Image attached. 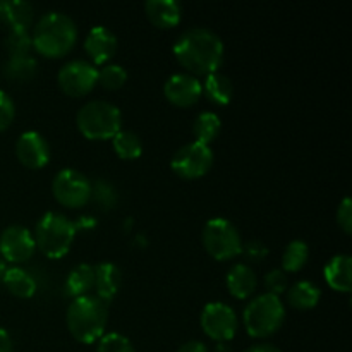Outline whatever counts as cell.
<instances>
[{
  "instance_id": "cell-1",
  "label": "cell",
  "mask_w": 352,
  "mask_h": 352,
  "mask_svg": "<svg viewBox=\"0 0 352 352\" xmlns=\"http://www.w3.org/2000/svg\"><path fill=\"white\" fill-rule=\"evenodd\" d=\"M174 55L179 64L192 74H212L223 60V43L215 31L208 28H189L174 43Z\"/></svg>"
},
{
  "instance_id": "cell-2",
  "label": "cell",
  "mask_w": 352,
  "mask_h": 352,
  "mask_svg": "<svg viewBox=\"0 0 352 352\" xmlns=\"http://www.w3.org/2000/svg\"><path fill=\"white\" fill-rule=\"evenodd\" d=\"M31 40L38 54L52 58L62 57L78 41V26L67 14L50 10L38 19Z\"/></svg>"
},
{
  "instance_id": "cell-3",
  "label": "cell",
  "mask_w": 352,
  "mask_h": 352,
  "mask_svg": "<svg viewBox=\"0 0 352 352\" xmlns=\"http://www.w3.org/2000/svg\"><path fill=\"white\" fill-rule=\"evenodd\" d=\"M69 332L81 344H93L105 333L109 323L107 302L91 294L79 296L69 302L65 315Z\"/></svg>"
},
{
  "instance_id": "cell-4",
  "label": "cell",
  "mask_w": 352,
  "mask_h": 352,
  "mask_svg": "<svg viewBox=\"0 0 352 352\" xmlns=\"http://www.w3.org/2000/svg\"><path fill=\"white\" fill-rule=\"evenodd\" d=\"M76 124L88 140H112L122 129V113L116 103L91 100L78 110Z\"/></svg>"
},
{
  "instance_id": "cell-5",
  "label": "cell",
  "mask_w": 352,
  "mask_h": 352,
  "mask_svg": "<svg viewBox=\"0 0 352 352\" xmlns=\"http://www.w3.org/2000/svg\"><path fill=\"white\" fill-rule=\"evenodd\" d=\"M36 248L48 258H62L69 253L76 237V227L64 213L47 212L34 229Z\"/></svg>"
},
{
  "instance_id": "cell-6",
  "label": "cell",
  "mask_w": 352,
  "mask_h": 352,
  "mask_svg": "<svg viewBox=\"0 0 352 352\" xmlns=\"http://www.w3.org/2000/svg\"><path fill=\"white\" fill-rule=\"evenodd\" d=\"M285 318V308L280 298L270 292L256 296L251 299L244 308V327L251 337H263L272 336L282 327Z\"/></svg>"
},
{
  "instance_id": "cell-7",
  "label": "cell",
  "mask_w": 352,
  "mask_h": 352,
  "mask_svg": "<svg viewBox=\"0 0 352 352\" xmlns=\"http://www.w3.org/2000/svg\"><path fill=\"white\" fill-rule=\"evenodd\" d=\"M203 246L215 260H232L243 253V241L237 227L223 217L210 219L203 227Z\"/></svg>"
},
{
  "instance_id": "cell-8",
  "label": "cell",
  "mask_w": 352,
  "mask_h": 352,
  "mask_svg": "<svg viewBox=\"0 0 352 352\" xmlns=\"http://www.w3.org/2000/svg\"><path fill=\"white\" fill-rule=\"evenodd\" d=\"M52 191L60 205L79 208L91 199V181L76 168H62L52 181Z\"/></svg>"
},
{
  "instance_id": "cell-9",
  "label": "cell",
  "mask_w": 352,
  "mask_h": 352,
  "mask_svg": "<svg viewBox=\"0 0 352 352\" xmlns=\"http://www.w3.org/2000/svg\"><path fill=\"white\" fill-rule=\"evenodd\" d=\"M57 81L65 95H88L98 85V67L85 58H72L62 65L57 74Z\"/></svg>"
},
{
  "instance_id": "cell-10",
  "label": "cell",
  "mask_w": 352,
  "mask_h": 352,
  "mask_svg": "<svg viewBox=\"0 0 352 352\" xmlns=\"http://www.w3.org/2000/svg\"><path fill=\"white\" fill-rule=\"evenodd\" d=\"M213 165V151L208 144L192 143L184 144L175 151L172 157L170 167L179 177L184 179H198L205 175Z\"/></svg>"
},
{
  "instance_id": "cell-11",
  "label": "cell",
  "mask_w": 352,
  "mask_h": 352,
  "mask_svg": "<svg viewBox=\"0 0 352 352\" xmlns=\"http://www.w3.org/2000/svg\"><path fill=\"white\" fill-rule=\"evenodd\" d=\"M201 329L217 342H229L237 332L239 320L236 311L226 302H208L201 311Z\"/></svg>"
},
{
  "instance_id": "cell-12",
  "label": "cell",
  "mask_w": 352,
  "mask_h": 352,
  "mask_svg": "<svg viewBox=\"0 0 352 352\" xmlns=\"http://www.w3.org/2000/svg\"><path fill=\"white\" fill-rule=\"evenodd\" d=\"M36 250L34 236L28 227L9 226L0 234V253L9 263H23L30 260Z\"/></svg>"
},
{
  "instance_id": "cell-13",
  "label": "cell",
  "mask_w": 352,
  "mask_h": 352,
  "mask_svg": "<svg viewBox=\"0 0 352 352\" xmlns=\"http://www.w3.org/2000/svg\"><path fill=\"white\" fill-rule=\"evenodd\" d=\"M164 93L170 103L177 107H191L201 98L203 86L196 76L189 72H175L165 81Z\"/></svg>"
},
{
  "instance_id": "cell-14",
  "label": "cell",
  "mask_w": 352,
  "mask_h": 352,
  "mask_svg": "<svg viewBox=\"0 0 352 352\" xmlns=\"http://www.w3.org/2000/svg\"><path fill=\"white\" fill-rule=\"evenodd\" d=\"M16 155L26 167L41 168L50 160V144L38 131H26L17 138Z\"/></svg>"
},
{
  "instance_id": "cell-15",
  "label": "cell",
  "mask_w": 352,
  "mask_h": 352,
  "mask_svg": "<svg viewBox=\"0 0 352 352\" xmlns=\"http://www.w3.org/2000/svg\"><path fill=\"white\" fill-rule=\"evenodd\" d=\"M85 50L95 64H107L117 50V36L105 26H93L85 40Z\"/></svg>"
},
{
  "instance_id": "cell-16",
  "label": "cell",
  "mask_w": 352,
  "mask_h": 352,
  "mask_svg": "<svg viewBox=\"0 0 352 352\" xmlns=\"http://www.w3.org/2000/svg\"><path fill=\"white\" fill-rule=\"evenodd\" d=\"M144 10L148 19L162 30L177 26L182 17V7L177 0H148Z\"/></svg>"
},
{
  "instance_id": "cell-17",
  "label": "cell",
  "mask_w": 352,
  "mask_h": 352,
  "mask_svg": "<svg viewBox=\"0 0 352 352\" xmlns=\"http://www.w3.org/2000/svg\"><path fill=\"white\" fill-rule=\"evenodd\" d=\"M325 280L333 291L349 292L352 287V258L349 254H336L323 268Z\"/></svg>"
},
{
  "instance_id": "cell-18",
  "label": "cell",
  "mask_w": 352,
  "mask_h": 352,
  "mask_svg": "<svg viewBox=\"0 0 352 352\" xmlns=\"http://www.w3.org/2000/svg\"><path fill=\"white\" fill-rule=\"evenodd\" d=\"M227 287L229 292L237 299H246L256 291L258 278L253 268L246 263H236L227 272Z\"/></svg>"
},
{
  "instance_id": "cell-19",
  "label": "cell",
  "mask_w": 352,
  "mask_h": 352,
  "mask_svg": "<svg viewBox=\"0 0 352 352\" xmlns=\"http://www.w3.org/2000/svg\"><path fill=\"white\" fill-rule=\"evenodd\" d=\"M120 268L110 261H102L95 267V289L96 298L102 301H112L120 289Z\"/></svg>"
},
{
  "instance_id": "cell-20",
  "label": "cell",
  "mask_w": 352,
  "mask_h": 352,
  "mask_svg": "<svg viewBox=\"0 0 352 352\" xmlns=\"http://www.w3.org/2000/svg\"><path fill=\"white\" fill-rule=\"evenodd\" d=\"M33 6L24 0H3L0 2V19L10 30H28L33 23Z\"/></svg>"
},
{
  "instance_id": "cell-21",
  "label": "cell",
  "mask_w": 352,
  "mask_h": 352,
  "mask_svg": "<svg viewBox=\"0 0 352 352\" xmlns=\"http://www.w3.org/2000/svg\"><path fill=\"white\" fill-rule=\"evenodd\" d=\"M93 287H95V267L88 263L76 265L64 282V292L72 299L86 296Z\"/></svg>"
},
{
  "instance_id": "cell-22",
  "label": "cell",
  "mask_w": 352,
  "mask_h": 352,
  "mask_svg": "<svg viewBox=\"0 0 352 352\" xmlns=\"http://www.w3.org/2000/svg\"><path fill=\"white\" fill-rule=\"evenodd\" d=\"M3 285L10 294L17 296V298H31L36 292V278L33 277L31 272L21 267H10L7 268L6 274L2 277Z\"/></svg>"
},
{
  "instance_id": "cell-23",
  "label": "cell",
  "mask_w": 352,
  "mask_h": 352,
  "mask_svg": "<svg viewBox=\"0 0 352 352\" xmlns=\"http://www.w3.org/2000/svg\"><path fill=\"white\" fill-rule=\"evenodd\" d=\"M203 93L208 96L210 102L217 103V105H227L232 100L234 86L232 81L227 78L222 72H212L206 76L205 82H201Z\"/></svg>"
},
{
  "instance_id": "cell-24",
  "label": "cell",
  "mask_w": 352,
  "mask_h": 352,
  "mask_svg": "<svg viewBox=\"0 0 352 352\" xmlns=\"http://www.w3.org/2000/svg\"><path fill=\"white\" fill-rule=\"evenodd\" d=\"M320 298H322V291L318 285L309 280H299L292 287H287V301L298 309L315 308Z\"/></svg>"
},
{
  "instance_id": "cell-25",
  "label": "cell",
  "mask_w": 352,
  "mask_h": 352,
  "mask_svg": "<svg viewBox=\"0 0 352 352\" xmlns=\"http://www.w3.org/2000/svg\"><path fill=\"white\" fill-rule=\"evenodd\" d=\"M38 62L36 58L31 57L30 54L26 55H10L6 62H3V74L16 81H28L36 74Z\"/></svg>"
},
{
  "instance_id": "cell-26",
  "label": "cell",
  "mask_w": 352,
  "mask_h": 352,
  "mask_svg": "<svg viewBox=\"0 0 352 352\" xmlns=\"http://www.w3.org/2000/svg\"><path fill=\"white\" fill-rule=\"evenodd\" d=\"M222 129V120L215 112H201L192 122V133L198 143L208 144L215 140Z\"/></svg>"
},
{
  "instance_id": "cell-27",
  "label": "cell",
  "mask_w": 352,
  "mask_h": 352,
  "mask_svg": "<svg viewBox=\"0 0 352 352\" xmlns=\"http://www.w3.org/2000/svg\"><path fill=\"white\" fill-rule=\"evenodd\" d=\"M113 150L124 160H133L143 153V141L136 133L127 129H120L116 136L112 138Z\"/></svg>"
},
{
  "instance_id": "cell-28",
  "label": "cell",
  "mask_w": 352,
  "mask_h": 352,
  "mask_svg": "<svg viewBox=\"0 0 352 352\" xmlns=\"http://www.w3.org/2000/svg\"><path fill=\"white\" fill-rule=\"evenodd\" d=\"M309 258V248L305 241L294 239L287 244L282 254V270L299 272L306 265Z\"/></svg>"
},
{
  "instance_id": "cell-29",
  "label": "cell",
  "mask_w": 352,
  "mask_h": 352,
  "mask_svg": "<svg viewBox=\"0 0 352 352\" xmlns=\"http://www.w3.org/2000/svg\"><path fill=\"white\" fill-rule=\"evenodd\" d=\"M127 79V71L119 64H103L98 69V82L107 89L122 88Z\"/></svg>"
},
{
  "instance_id": "cell-30",
  "label": "cell",
  "mask_w": 352,
  "mask_h": 352,
  "mask_svg": "<svg viewBox=\"0 0 352 352\" xmlns=\"http://www.w3.org/2000/svg\"><path fill=\"white\" fill-rule=\"evenodd\" d=\"M96 352H136L131 340L126 336L117 332L103 333L98 340Z\"/></svg>"
},
{
  "instance_id": "cell-31",
  "label": "cell",
  "mask_w": 352,
  "mask_h": 352,
  "mask_svg": "<svg viewBox=\"0 0 352 352\" xmlns=\"http://www.w3.org/2000/svg\"><path fill=\"white\" fill-rule=\"evenodd\" d=\"M6 47L10 55H26L33 47V40L28 30H10L6 38Z\"/></svg>"
},
{
  "instance_id": "cell-32",
  "label": "cell",
  "mask_w": 352,
  "mask_h": 352,
  "mask_svg": "<svg viewBox=\"0 0 352 352\" xmlns=\"http://www.w3.org/2000/svg\"><path fill=\"white\" fill-rule=\"evenodd\" d=\"M91 196L98 201L100 206L103 208H112L117 203V192L110 182L98 179L95 184H91Z\"/></svg>"
},
{
  "instance_id": "cell-33",
  "label": "cell",
  "mask_w": 352,
  "mask_h": 352,
  "mask_svg": "<svg viewBox=\"0 0 352 352\" xmlns=\"http://www.w3.org/2000/svg\"><path fill=\"white\" fill-rule=\"evenodd\" d=\"M265 287L268 289L267 292L280 298L282 292L287 291V277H285V272L280 270V268H274V270L268 272L265 275Z\"/></svg>"
},
{
  "instance_id": "cell-34",
  "label": "cell",
  "mask_w": 352,
  "mask_h": 352,
  "mask_svg": "<svg viewBox=\"0 0 352 352\" xmlns=\"http://www.w3.org/2000/svg\"><path fill=\"white\" fill-rule=\"evenodd\" d=\"M16 116V105H14V100L10 98L9 93L2 91L0 89V133L6 131L10 126V122L14 120Z\"/></svg>"
},
{
  "instance_id": "cell-35",
  "label": "cell",
  "mask_w": 352,
  "mask_h": 352,
  "mask_svg": "<svg viewBox=\"0 0 352 352\" xmlns=\"http://www.w3.org/2000/svg\"><path fill=\"white\" fill-rule=\"evenodd\" d=\"M337 222L342 227V230L346 234L352 232V201L351 198H344L340 201L339 208H337Z\"/></svg>"
},
{
  "instance_id": "cell-36",
  "label": "cell",
  "mask_w": 352,
  "mask_h": 352,
  "mask_svg": "<svg viewBox=\"0 0 352 352\" xmlns=\"http://www.w3.org/2000/svg\"><path fill=\"white\" fill-rule=\"evenodd\" d=\"M243 253L246 254L248 258H251V260L260 261V260H263L265 256H267L268 250H267V246L261 243V241L253 239V241H250V243L243 244Z\"/></svg>"
},
{
  "instance_id": "cell-37",
  "label": "cell",
  "mask_w": 352,
  "mask_h": 352,
  "mask_svg": "<svg viewBox=\"0 0 352 352\" xmlns=\"http://www.w3.org/2000/svg\"><path fill=\"white\" fill-rule=\"evenodd\" d=\"M177 352H210V351L208 347H206L203 342H199V340H189V342L182 344V346L177 349Z\"/></svg>"
},
{
  "instance_id": "cell-38",
  "label": "cell",
  "mask_w": 352,
  "mask_h": 352,
  "mask_svg": "<svg viewBox=\"0 0 352 352\" xmlns=\"http://www.w3.org/2000/svg\"><path fill=\"white\" fill-rule=\"evenodd\" d=\"M12 339H10L9 332L0 327V352H12Z\"/></svg>"
},
{
  "instance_id": "cell-39",
  "label": "cell",
  "mask_w": 352,
  "mask_h": 352,
  "mask_svg": "<svg viewBox=\"0 0 352 352\" xmlns=\"http://www.w3.org/2000/svg\"><path fill=\"white\" fill-rule=\"evenodd\" d=\"M95 226H96V219L95 217H89V215L79 217L78 222H74L76 232H78L79 229H91V227H95Z\"/></svg>"
},
{
  "instance_id": "cell-40",
  "label": "cell",
  "mask_w": 352,
  "mask_h": 352,
  "mask_svg": "<svg viewBox=\"0 0 352 352\" xmlns=\"http://www.w3.org/2000/svg\"><path fill=\"white\" fill-rule=\"evenodd\" d=\"M244 352H282L278 347L272 346V344H254V346L248 347Z\"/></svg>"
},
{
  "instance_id": "cell-41",
  "label": "cell",
  "mask_w": 352,
  "mask_h": 352,
  "mask_svg": "<svg viewBox=\"0 0 352 352\" xmlns=\"http://www.w3.org/2000/svg\"><path fill=\"white\" fill-rule=\"evenodd\" d=\"M217 352H230L229 347H227V342H219V344H217Z\"/></svg>"
},
{
  "instance_id": "cell-42",
  "label": "cell",
  "mask_w": 352,
  "mask_h": 352,
  "mask_svg": "<svg viewBox=\"0 0 352 352\" xmlns=\"http://www.w3.org/2000/svg\"><path fill=\"white\" fill-rule=\"evenodd\" d=\"M6 270H7L6 263H3V260L0 258V282H2V277H3V274H6Z\"/></svg>"
}]
</instances>
